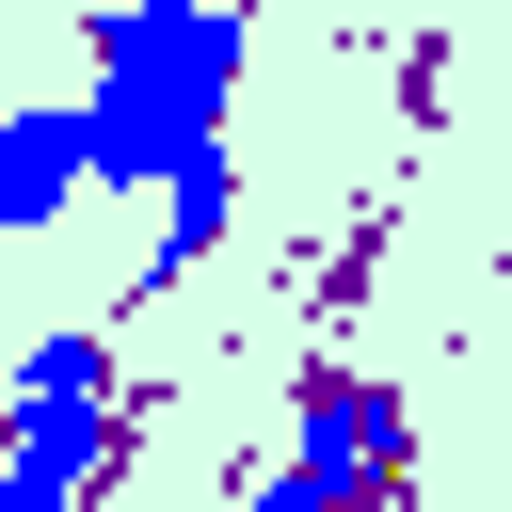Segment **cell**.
<instances>
[{"label": "cell", "mask_w": 512, "mask_h": 512, "mask_svg": "<svg viewBox=\"0 0 512 512\" xmlns=\"http://www.w3.org/2000/svg\"><path fill=\"white\" fill-rule=\"evenodd\" d=\"M400 464H416V432H400L384 384H304V432H288V464L256 480V512H384Z\"/></svg>", "instance_id": "obj_3"}, {"label": "cell", "mask_w": 512, "mask_h": 512, "mask_svg": "<svg viewBox=\"0 0 512 512\" xmlns=\"http://www.w3.org/2000/svg\"><path fill=\"white\" fill-rule=\"evenodd\" d=\"M240 64H256V16H240V0H112V16H96V80H80L96 192H144V208H160L176 176L240 160V144H224Z\"/></svg>", "instance_id": "obj_1"}, {"label": "cell", "mask_w": 512, "mask_h": 512, "mask_svg": "<svg viewBox=\"0 0 512 512\" xmlns=\"http://www.w3.org/2000/svg\"><path fill=\"white\" fill-rule=\"evenodd\" d=\"M128 416H112V336L96 320H48L16 352V400H0V512H80L112 480Z\"/></svg>", "instance_id": "obj_2"}, {"label": "cell", "mask_w": 512, "mask_h": 512, "mask_svg": "<svg viewBox=\"0 0 512 512\" xmlns=\"http://www.w3.org/2000/svg\"><path fill=\"white\" fill-rule=\"evenodd\" d=\"M224 224H240V160L176 176V192H160V240H144V288H192V272L224 256Z\"/></svg>", "instance_id": "obj_5"}, {"label": "cell", "mask_w": 512, "mask_h": 512, "mask_svg": "<svg viewBox=\"0 0 512 512\" xmlns=\"http://www.w3.org/2000/svg\"><path fill=\"white\" fill-rule=\"evenodd\" d=\"M64 208H96V128H80V96H16L0 112V240H48Z\"/></svg>", "instance_id": "obj_4"}]
</instances>
